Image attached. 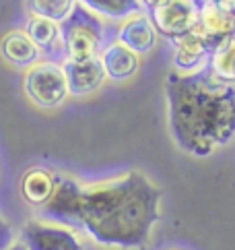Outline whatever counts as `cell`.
<instances>
[{
	"label": "cell",
	"instance_id": "cell-10",
	"mask_svg": "<svg viewBox=\"0 0 235 250\" xmlns=\"http://www.w3.org/2000/svg\"><path fill=\"white\" fill-rule=\"evenodd\" d=\"M99 60L110 81H126L137 75L140 68V56L118 40L105 43L99 52Z\"/></svg>",
	"mask_w": 235,
	"mask_h": 250
},
{
	"label": "cell",
	"instance_id": "cell-1",
	"mask_svg": "<svg viewBox=\"0 0 235 250\" xmlns=\"http://www.w3.org/2000/svg\"><path fill=\"white\" fill-rule=\"evenodd\" d=\"M52 199L43 205L46 219L83 231L93 242L138 250L149 244L161 219V190L147 174L130 169L95 182L54 176Z\"/></svg>",
	"mask_w": 235,
	"mask_h": 250
},
{
	"label": "cell",
	"instance_id": "cell-3",
	"mask_svg": "<svg viewBox=\"0 0 235 250\" xmlns=\"http://www.w3.org/2000/svg\"><path fill=\"white\" fill-rule=\"evenodd\" d=\"M103 40V19L77 2L72 15L62 23V42H64L66 62H83L97 58L99 52H101V46H105Z\"/></svg>",
	"mask_w": 235,
	"mask_h": 250
},
{
	"label": "cell",
	"instance_id": "cell-15",
	"mask_svg": "<svg viewBox=\"0 0 235 250\" xmlns=\"http://www.w3.org/2000/svg\"><path fill=\"white\" fill-rule=\"evenodd\" d=\"M54 186H56V180L48 169L33 167L23 176L21 192L25 201H29L31 205H46L54 194Z\"/></svg>",
	"mask_w": 235,
	"mask_h": 250
},
{
	"label": "cell",
	"instance_id": "cell-12",
	"mask_svg": "<svg viewBox=\"0 0 235 250\" xmlns=\"http://www.w3.org/2000/svg\"><path fill=\"white\" fill-rule=\"evenodd\" d=\"M4 60L19 68H31L35 62H39L41 50L31 42V38L25 31H11L4 35L2 43H0Z\"/></svg>",
	"mask_w": 235,
	"mask_h": 250
},
{
	"label": "cell",
	"instance_id": "cell-8",
	"mask_svg": "<svg viewBox=\"0 0 235 250\" xmlns=\"http://www.w3.org/2000/svg\"><path fill=\"white\" fill-rule=\"evenodd\" d=\"M118 42H122L126 48H130L132 52H137L138 56L151 54L153 50L157 48L159 42V31L153 23L151 15L144 13H137L124 19L122 25L118 27Z\"/></svg>",
	"mask_w": 235,
	"mask_h": 250
},
{
	"label": "cell",
	"instance_id": "cell-21",
	"mask_svg": "<svg viewBox=\"0 0 235 250\" xmlns=\"http://www.w3.org/2000/svg\"><path fill=\"white\" fill-rule=\"evenodd\" d=\"M233 38H235V29H233Z\"/></svg>",
	"mask_w": 235,
	"mask_h": 250
},
{
	"label": "cell",
	"instance_id": "cell-16",
	"mask_svg": "<svg viewBox=\"0 0 235 250\" xmlns=\"http://www.w3.org/2000/svg\"><path fill=\"white\" fill-rule=\"evenodd\" d=\"M209 68L215 77L235 83V38L233 35L211 52Z\"/></svg>",
	"mask_w": 235,
	"mask_h": 250
},
{
	"label": "cell",
	"instance_id": "cell-2",
	"mask_svg": "<svg viewBox=\"0 0 235 250\" xmlns=\"http://www.w3.org/2000/svg\"><path fill=\"white\" fill-rule=\"evenodd\" d=\"M169 130L179 149L194 157H209L235 137V83L209 75L167 79Z\"/></svg>",
	"mask_w": 235,
	"mask_h": 250
},
{
	"label": "cell",
	"instance_id": "cell-7",
	"mask_svg": "<svg viewBox=\"0 0 235 250\" xmlns=\"http://www.w3.org/2000/svg\"><path fill=\"white\" fill-rule=\"evenodd\" d=\"M171 43L176 46L174 64L179 75H196L209 66L211 43L198 25L192 31L179 35V38H174Z\"/></svg>",
	"mask_w": 235,
	"mask_h": 250
},
{
	"label": "cell",
	"instance_id": "cell-19",
	"mask_svg": "<svg viewBox=\"0 0 235 250\" xmlns=\"http://www.w3.org/2000/svg\"><path fill=\"white\" fill-rule=\"evenodd\" d=\"M200 4H206V2H216V0H198Z\"/></svg>",
	"mask_w": 235,
	"mask_h": 250
},
{
	"label": "cell",
	"instance_id": "cell-20",
	"mask_svg": "<svg viewBox=\"0 0 235 250\" xmlns=\"http://www.w3.org/2000/svg\"><path fill=\"white\" fill-rule=\"evenodd\" d=\"M153 2H155V0H144V4H147V8H149V6L153 4Z\"/></svg>",
	"mask_w": 235,
	"mask_h": 250
},
{
	"label": "cell",
	"instance_id": "cell-9",
	"mask_svg": "<svg viewBox=\"0 0 235 250\" xmlns=\"http://www.w3.org/2000/svg\"><path fill=\"white\" fill-rule=\"evenodd\" d=\"M64 70H66L68 89L72 97L91 95L97 89H101L103 83L107 81V75L99 56L91 60H83V62H64Z\"/></svg>",
	"mask_w": 235,
	"mask_h": 250
},
{
	"label": "cell",
	"instance_id": "cell-17",
	"mask_svg": "<svg viewBox=\"0 0 235 250\" xmlns=\"http://www.w3.org/2000/svg\"><path fill=\"white\" fill-rule=\"evenodd\" d=\"M27 6L31 15L46 17L62 25L75 11L77 0H27Z\"/></svg>",
	"mask_w": 235,
	"mask_h": 250
},
{
	"label": "cell",
	"instance_id": "cell-4",
	"mask_svg": "<svg viewBox=\"0 0 235 250\" xmlns=\"http://www.w3.org/2000/svg\"><path fill=\"white\" fill-rule=\"evenodd\" d=\"M23 89L27 97L39 108H58L70 95L64 64L56 60H39L27 68Z\"/></svg>",
	"mask_w": 235,
	"mask_h": 250
},
{
	"label": "cell",
	"instance_id": "cell-14",
	"mask_svg": "<svg viewBox=\"0 0 235 250\" xmlns=\"http://www.w3.org/2000/svg\"><path fill=\"white\" fill-rule=\"evenodd\" d=\"M91 13H95L101 19H112V21H124L128 17L144 13V0H77Z\"/></svg>",
	"mask_w": 235,
	"mask_h": 250
},
{
	"label": "cell",
	"instance_id": "cell-18",
	"mask_svg": "<svg viewBox=\"0 0 235 250\" xmlns=\"http://www.w3.org/2000/svg\"><path fill=\"white\" fill-rule=\"evenodd\" d=\"M216 4L225 8L227 13H235V0H216Z\"/></svg>",
	"mask_w": 235,
	"mask_h": 250
},
{
	"label": "cell",
	"instance_id": "cell-11",
	"mask_svg": "<svg viewBox=\"0 0 235 250\" xmlns=\"http://www.w3.org/2000/svg\"><path fill=\"white\" fill-rule=\"evenodd\" d=\"M198 27L209 38L211 52L219 48L221 43L231 38L235 29V13H227L216 2L200 4V19H198Z\"/></svg>",
	"mask_w": 235,
	"mask_h": 250
},
{
	"label": "cell",
	"instance_id": "cell-6",
	"mask_svg": "<svg viewBox=\"0 0 235 250\" xmlns=\"http://www.w3.org/2000/svg\"><path fill=\"white\" fill-rule=\"evenodd\" d=\"M149 11L157 31L169 40L192 31L200 19L198 0H155Z\"/></svg>",
	"mask_w": 235,
	"mask_h": 250
},
{
	"label": "cell",
	"instance_id": "cell-13",
	"mask_svg": "<svg viewBox=\"0 0 235 250\" xmlns=\"http://www.w3.org/2000/svg\"><path fill=\"white\" fill-rule=\"evenodd\" d=\"M25 33L31 38V42L39 50H52L58 48L64 52V42H62V25L46 19V17L29 15V19L25 23Z\"/></svg>",
	"mask_w": 235,
	"mask_h": 250
},
{
	"label": "cell",
	"instance_id": "cell-5",
	"mask_svg": "<svg viewBox=\"0 0 235 250\" xmlns=\"http://www.w3.org/2000/svg\"><path fill=\"white\" fill-rule=\"evenodd\" d=\"M27 250H85V238L78 229L52 219H31L23 228Z\"/></svg>",
	"mask_w": 235,
	"mask_h": 250
}]
</instances>
